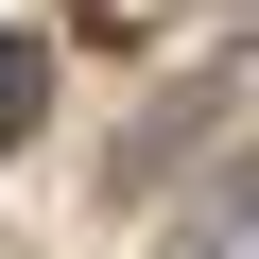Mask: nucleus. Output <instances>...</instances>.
I'll return each mask as SVG.
<instances>
[{
  "label": "nucleus",
  "mask_w": 259,
  "mask_h": 259,
  "mask_svg": "<svg viewBox=\"0 0 259 259\" xmlns=\"http://www.w3.org/2000/svg\"><path fill=\"white\" fill-rule=\"evenodd\" d=\"M52 121V35H0V156Z\"/></svg>",
  "instance_id": "nucleus-1"
}]
</instances>
